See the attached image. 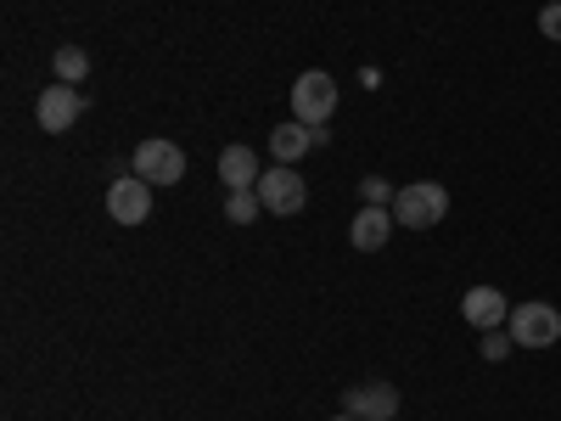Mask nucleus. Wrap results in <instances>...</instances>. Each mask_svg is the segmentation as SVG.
Listing matches in <instances>:
<instances>
[{
	"label": "nucleus",
	"instance_id": "39448f33",
	"mask_svg": "<svg viewBox=\"0 0 561 421\" xmlns=\"http://www.w3.org/2000/svg\"><path fill=\"white\" fill-rule=\"evenodd\" d=\"M129 169L147 180V185H180L185 180V152L174 147V140H140Z\"/></svg>",
	"mask_w": 561,
	"mask_h": 421
},
{
	"label": "nucleus",
	"instance_id": "2eb2a0df",
	"mask_svg": "<svg viewBox=\"0 0 561 421\" xmlns=\"http://www.w3.org/2000/svg\"><path fill=\"white\" fill-rule=\"evenodd\" d=\"M359 197H365L370 208H393V197H399V192H393V185H388L382 174H365V180H359Z\"/></svg>",
	"mask_w": 561,
	"mask_h": 421
},
{
	"label": "nucleus",
	"instance_id": "f257e3e1",
	"mask_svg": "<svg viewBox=\"0 0 561 421\" xmlns=\"http://www.w3.org/2000/svg\"><path fill=\"white\" fill-rule=\"evenodd\" d=\"M444 214H449V192H444L438 180H410V185H399L393 219H399L404 230H433Z\"/></svg>",
	"mask_w": 561,
	"mask_h": 421
},
{
	"label": "nucleus",
	"instance_id": "f8f14e48",
	"mask_svg": "<svg viewBox=\"0 0 561 421\" xmlns=\"http://www.w3.org/2000/svg\"><path fill=\"white\" fill-rule=\"evenodd\" d=\"M309 147H314V140H309V124H298V118L270 129V158H275V163H298Z\"/></svg>",
	"mask_w": 561,
	"mask_h": 421
},
{
	"label": "nucleus",
	"instance_id": "1a4fd4ad",
	"mask_svg": "<svg viewBox=\"0 0 561 421\" xmlns=\"http://www.w3.org/2000/svg\"><path fill=\"white\" fill-rule=\"evenodd\" d=\"M393 225H399L393 208H370V203H365V208L348 219V248H354V253H377V248L393 237Z\"/></svg>",
	"mask_w": 561,
	"mask_h": 421
},
{
	"label": "nucleus",
	"instance_id": "423d86ee",
	"mask_svg": "<svg viewBox=\"0 0 561 421\" xmlns=\"http://www.w3.org/2000/svg\"><path fill=\"white\" fill-rule=\"evenodd\" d=\"M79 113H84L79 84H45V90H39V102H34V124H39L45 135L73 129V124H79Z\"/></svg>",
	"mask_w": 561,
	"mask_h": 421
},
{
	"label": "nucleus",
	"instance_id": "f03ea898",
	"mask_svg": "<svg viewBox=\"0 0 561 421\" xmlns=\"http://www.w3.org/2000/svg\"><path fill=\"white\" fill-rule=\"evenodd\" d=\"M337 113V79L325 68H309L293 79V118L298 124H325Z\"/></svg>",
	"mask_w": 561,
	"mask_h": 421
},
{
	"label": "nucleus",
	"instance_id": "6ab92c4d",
	"mask_svg": "<svg viewBox=\"0 0 561 421\" xmlns=\"http://www.w3.org/2000/svg\"><path fill=\"white\" fill-rule=\"evenodd\" d=\"M393 421H399V416H393Z\"/></svg>",
	"mask_w": 561,
	"mask_h": 421
},
{
	"label": "nucleus",
	"instance_id": "9d476101",
	"mask_svg": "<svg viewBox=\"0 0 561 421\" xmlns=\"http://www.w3.org/2000/svg\"><path fill=\"white\" fill-rule=\"evenodd\" d=\"M460 315H466V326H478V332H494L500 320H511V304H505L500 287H466Z\"/></svg>",
	"mask_w": 561,
	"mask_h": 421
},
{
	"label": "nucleus",
	"instance_id": "7ed1b4c3",
	"mask_svg": "<svg viewBox=\"0 0 561 421\" xmlns=\"http://www.w3.org/2000/svg\"><path fill=\"white\" fill-rule=\"evenodd\" d=\"M505 332L517 338V349H550L561 338V309L556 304H511Z\"/></svg>",
	"mask_w": 561,
	"mask_h": 421
},
{
	"label": "nucleus",
	"instance_id": "dca6fc26",
	"mask_svg": "<svg viewBox=\"0 0 561 421\" xmlns=\"http://www.w3.org/2000/svg\"><path fill=\"white\" fill-rule=\"evenodd\" d=\"M511 349H517V338H511V332H500V326H494V332H483V360L489 365H500Z\"/></svg>",
	"mask_w": 561,
	"mask_h": 421
},
{
	"label": "nucleus",
	"instance_id": "0eeeda50",
	"mask_svg": "<svg viewBox=\"0 0 561 421\" xmlns=\"http://www.w3.org/2000/svg\"><path fill=\"white\" fill-rule=\"evenodd\" d=\"M107 214L118 219V225H140L152 214V185L140 180V174H118L113 185H107Z\"/></svg>",
	"mask_w": 561,
	"mask_h": 421
},
{
	"label": "nucleus",
	"instance_id": "6e6552de",
	"mask_svg": "<svg viewBox=\"0 0 561 421\" xmlns=\"http://www.w3.org/2000/svg\"><path fill=\"white\" fill-rule=\"evenodd\" d=\"M343 410L359 421H393L399 416V388L393 383H359L343 394Z\"/></svg>",
	"mask_w": 561,
	"mask_h": 421
},
{
	"label": "nucleus",
	"instance_id": "a211bd4d",
	"mask_svg": "<svg viewBox=\"0 0 561 421\" xmlns=\"http://www.w3.org/2000/svg\"><path fill=\"white\" fill-rule=\"evenodd\" d=\"M332 421H359V416H348V410H343V416H332Z\"/></svg>",
	"mask_w": 561,
	"mask_h": 421
},
{
	"label": "nucleus",
	"instance_id": "4468645a",
	"mask_svg": "<svg viewBox=\"0 0 561 421\" xmlns=\"http://www.w3.org/2000/svg\"><path fill=\"white\" fill-rule=\"evenodd\" d=\"M259 208H264L259 192H230V197H225V219H230V225H253Z\"/></svg>",
	"mask_w": 561,
	"mask_h": 421
},
{
	"label": "nucleus",
	"instance_id": "9b49d317",
	"mask_svg": "<svg viewBox=\"0 0 561 421\" xmlns=\"http://www.w3.org/2000/svg\"><path fill=\"white\" fill-rule=\"evenodd\" d=\"M219 180L230 192H259V152L253 147H225L219 152Z\"/></svg>",
	"mask_w": 561,
	"mask_h": 421
},
{
	"label": "nucleus",
	"instance_id": "20e7f679",
	"mask_svg": "<svg viewBox=\"0 0 561 421\" xmlns=\"http://www.w3.org/2000/svg\"><path fill=\"white\" fill-rule=\"evenodd\" d=\"M259 203H264V214H304L309 185L293 163H275V169L259 174Z\"/></svg>",
	"mask_w": 561,
	"mask_h": 421
},
{
	"label": "nucleus",
	"instance_id": "f3484780",
	"mask_svg": "<svg viewBox=\"0 0 561 421\" xmlns=\"http://www.w3.org/2000/svg\"><path fill=\"white\" fill-rule=\"evenodd\" d=\"M539 34L545 39H561V0H550V7L539 12Z\"/></svg>",
	"mask_w": 561,
	"mask_h": 421
},
{
	"label": "nucleus",
	"instance_id": "ddd939ff",
	"mask_svg": "<svg viewBox=\"0 0 561 421\" xmlns=\"http://www.w3.org/2000/svg\"><path fill=\"white\" fill-rule=\"evenodd\" d=\"M51 68H57V84H79V79L90 73V57L79 52V45H62V52H57V62H51Z\"/></svg>",
	"mask_w": 561,
	"mask_h": 421
}]
</instances>
